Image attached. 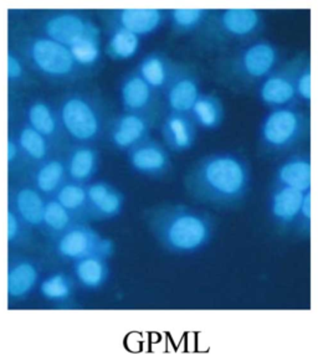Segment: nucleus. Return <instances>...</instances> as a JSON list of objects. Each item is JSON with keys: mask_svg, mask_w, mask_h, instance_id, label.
Wrapping results in <instances>:
<instances>
[{"mask_svg": "<svg viewBox=\"0 0 318 361\" xmlns=\"http://www.w3.org/2000/svg\"><path fill=\"white\" fill-rule=\"evenodd\" d=\"M252 168L235 152H214L201 157L184 178L195 202L216 207H232L247 199L252 188Z\"/></svg>", "mask_w": 318, "mask_h": 361, "instance_id": "obj_1", "label": "nucleus"}, {"mask_svg": "<svg viewBox=\"0 0 318 361\" xmlns=\"http://www.w3.org/2000/svg\"><path fill=\"white\" fill-rule=\"evenodd\" d=\"M146 222L159 246L177 256H192L211 245L216 226L214 217L184 204H162L146 214Z\"/></svg>", "mask_w": 318, "mask_h": 361, "instance_id": "obj_2", "label": "nucleus"}, {"mask_svg": "<svg viewBox=\"0 0 318 361\" xmlns=\"http://www.w3.org/2000/svg\"><path fill=\"white\" fill-rule=\"evenodd\" d=\"M308 127L307 116L296 106L270 109L259 127V142L269 154H283L303 140Z\"/></svg>", "mask_w": 318, "mask_h": 361, "instance_id": "obj_3", "label": "nucleus"}, {"mask_svg": "<svg viewBox=\"0 0 318 361\" xmlns=\"http://www.w3.org/2000/svg\"><path fill=\"white\" fill-rule=\"evenodd\" d=\"M280 52L269 40L247 42L229 61L228 73L242 85L261 82L278 66Z\"/></svg>", "mask_w": 318, "mask_h": 361, "instance_id": "obj_4", "label": "nucleus"}, {"mask_svg": "<svg viewBox=\"0 0 318 361\" xmlns=\"http://www.w3.org/2000/svg\"><path fill=\"white\" fill-rule=\"evenodd\" d=\"M211 31L219 40H249L260 32L264 25L262 14L257 9L230 8L213 16Z\"/></svg>", "mask_w": 318, "mask_h": 361, "instance_id": "obj_5", "label": "nucleus"}, {"mask_svg": "<svg viewBox=\"0 0 318 361\" xmlns=\"http://www.w3.org/2000/svg\"><path fill=\"white\" fill-rule=\"evenodd\" d=\"M60 116L64 128L76 140H95L101 132V118L98 111L83 98H67L62 104Z\"/></svg>", "mask_w": 318, "mask_h": 361, "instance_id": "obj_6", "label": "nucleus"}, {"mask_svg": "<svg viewBox=\"0 0 318 361\" xmlns=\"http://www.w3.org/2000/svg\"><path fill=\"white\" fill-rule=\"evenodd\" d=\"M129 153L131 169L139 176L162 179L172 171L170 152L163 143L147 138L134 147Z\"/></svg>", "mask_w": 318, "mask_h": 361, "instance_id": "obj_7", "label": "nucleus"}, {"mask_svg": "<svg viewBox=\"0 0 318 361\" xmlns=\"http://www.w3.org/2000/svg\"><path fill=\"white\" fill-rule=\"evenodd\" d=\"M295 68L296 61L288 63L285 68H277L259 83L257 97L265 107L273 109L298 106V99L293 83Z\"/></svg>", "mask_w": 318, "mask_h": 361, "instance_id": "obj_8", "label": "nucleus"}, {"mask_svg": "<svg viewBox=\"0 0 318 361\" xmlns=\"http://www.w3.org/2000/svg\"><path fill=\"white\" fill-rule=\"evenodd\" d=\"M201 93V80L196 73L184 66H175L162 96L167 112L189 114Z\"/></svg>", "mask_w": 318, "mask_h": 361, "instance_id": "obj_9", "label": "nucleus"}, {"mask_svg": "<svg viewBox=\"0 0 318 361\" xmlns=\"http://www.w3.org/2000/svg\"><path fill=\"white\" fill-rule=\"evenodd\" d=\"M29 52L37 70L52 78L69 76L75 66L70 49L49 37L36 39Z\"/></svg>", "mask_w": 318, "mask_h": 361, "instance_id": "obj_10", "label": "nucleus"}, {"mask_svg": "<svg viewBox=\"0 0 318 361\" xmlns=\"http://www.w3.org/2000/svg\"><path fill=\"white\" fill-rule=\"evenodd\" d=\"M119 97L124 111L129 114L153 116V111L160 106L162 94L151 87L137 71L124 78L119 87Z\"/></svg>", "mask_w": 318, "mask_h": 361, "instance_id": "obj_11", "label": "nucleus"}, {"mask_svg": "<svg viewBox=\"0 0 318 361\" xmlns=\"http://www.w3.org/2000/svg\"><path fill=\"white\" fill-rule=\"evenodd\" d=\"M305 194L286 186L272 185L267 199V210L271 221L283 230H293Z\"/></svg>", "mask_w": 318, "mask_h": 361, "instance_id": "obj_12", "label": "nucleus"}, {"mask_svg": "<svg viewBox=\"0 0 318 361\" xmlns=\"http://www.w3.org/2000/svg\"><path fill=\"white\" fill-rule=\"evenodd\" d=\"M163 145L172 153H185L196 143L198 128L189 114L167 112L160 122Z\"/></svg>", "mask_w": 318, "mask_h": 361, "instance_id": "obj_13", "label": "nucleus"}, {"mask_svg": "<svg viewBox=\"0 0 318 361\" xmlns=\"http://www.w3.org/2000/svg\"><path fill=\"white\" fill-rule=\"evenodd\" d=\"M153 123V116L124 112L113 123L111 142L117 149L129 152L149 138Z\"/></svg>", "mask_w": 318, "mask_h": 361, "instance_id": "obj_14", "label": "nucleus"}, {"mask_svg": "<svg viewBox=\"0 0 318 361\" xmlns=\"http://www.w3.org/2000/svg\"><path fill=\"white\" fill-rule=\"evenodd\" d=\"M312 166L306 154H293L277 166L272 185L286 186L301 192L311 191Z\"/></svg>", "mask_w": 318, "mask_h": 361, "instance_id": "obj_15", "label": "nucleus"}, {"mask_svg": "<svg viewBox=\"0 0 318 361\" xmlns=\"http://www.w3.org/2000/svg\"><path fill=\"white\" fill-rule=\"evenodd\" d=\"M101 240L102 236L88 227H72L59 240L57 252L61 257L77 261L86 256L98 255Z\"/></svg>", "mask_w": 318, "mask_h": 361, "instance_id": "obj_16", "label": "nucleus"}, {"mask_svg": "<svg viewBox=\"0 0 318 361\" xmlns=\"http://www.w3.org/2000/svg\"><path fill=\"white\" fill-rule=\"evenodd\" d=\"M117 25L131 31L134 35L147 37L162 27L167 19V13L162 9H134L127 8L117 11Z\"/></svg>", "mask_w": 318, "mask_h": 361, "instance_id": "obj_17", "label": "nucleus"}, {"mask_svg": "<svg viewBox=\"0 0 318 361\" xmlns=\"http://www.w3.org/2000/svg\"><path fill=\"white\" fill-rule=\"evenodd\" d=\"M86 192L88 202L100 216L113 219L124 212V194L106 181L93 183L86 189Z\"/></svg>", "mask_w": 318, "mask_h": 361, "instance_id": "obj_18", "label": "nucleus"}, {"mask_svg": "<svg viewBox=\"0 0 318 361\" xmlns=\"http://www.w3.org/2000/svg\"><path fill=\"white\" fill-rule=\"evenodd\" d=\"M90 21L83 20L81 16L65 13L52 16L45 25L47 37L61 45L70 47L80 40L88 30Z\"/></svg>", "mask_w": 318, "mask_h": 361, "instance_id": "obj_19", "label": "nucleus"}, {"mask_svg": "<svg viewBox=\"0 0 318 361\" xmlns=\"http://www.w3.org/2000/svg\"><path fill=\"white\" fill-rule=\"evenodd\" d=\"M175 65L162 52L153 51L139 62L137 73L151 87L160 93L165 91L175 73Z\"/></svg>", "mask_w": 318, "mask_h": 361, "instance_id": "obj_20", "label": "nucleus"}, {"mask_svg": "<svg viewBox=\"0 0 318 361\" xmlns=\"http://www.w3.org/2000/svg\"><path fill=\"white\" fill-rule=\"evenodd\" d=\"M189 116L196 128L216 130L224 123L225 107L216 94L203 92L190 109Z\"/></svg>", "mask_w": 318, "mask_h": 361, "instance_id": "obj_21", "label": "nucleus"}, {"mask_svg": "<svg viewBox=\"0 0 318 361\" xmlns=\"http://www.w3.org/2000/svg\"><path fill=\"white\" fill-rule=\"evenodd\" d=\"M73 272L80 284L86 289H98L108 281L107 259L91 255L75 261Z\"/></svg>", "mask_w": 318, "mask_h": 361, "instance_id": "obj_22", "label": "nucleus"}, {"mask_svg": "<svg viewBox=\"0 0 318 361\" xmlns=\"http://www.w3.org/2000/svg\"><path fill=\"white\" fill-rule=\"evenodd\" d=\"M39 281V272L35 264L29 261H19L11 266L6 279L8 295L14 300L25 298L30 294Z\"/></svg>", "mask_w": 318, "mask_h": 361, "instance_id": "obj_23", "label": "nucleus"}, {"mask_svg": "<svg viewBox=\"0 0 318 361\" xmlns=\"http://www.w3.org/2000/svg\"><path fill=\"white\" fill-rule=\"evenodd\" d=\"M75 63L81 66H93L101 57L100 30L98 26L88 23V30L80 40L69 47Z\"/></svg>", "mask_w": 318, "mask_h": 361, "instance_id": "obj_24", "label": "nucleus"}, {"mask_svg": "<svg viewBox=\"0 0 318 361\" xmlns=\"http://www.w3.org/2000/svg\"><path fill=\"white\" fill-rule=\"evenodd\" d=\"M211 13L208 9H172L167 13V20L177 34H192L209 21Z\"/></svg>", "mask_w": 318, "mask_h": 361, "instance_id": "obj_25", "label": "nucleus"}, {"mask_svg": "<svg viewBox=\"0 0 318 361\" xmlns=\"http://www.w3.org/2000/svg\"><path fill=\"white\" fill-rule=\"evenodd\" d=\"M16 207L21 220L31 226H39L42 224V216L45 210V202L39 191L24 188L16 192Z\"/></svg>", "mask_w": 318, "mask_h": 361, "instance_id": "obj_26", "label": "nucleus"}, {"mask_svg": "<svg viewBox=\"0 0 318 361\" xmlns=\"http://www.w3.org/2000/svg\"><path fill=\"white\" fill-rule=\"evenodd\" d=\"M141 47V37L126 30L121 26H116L108 39L107 52L113 60L124 61L136 56Z\"/></svg>", "mask_w": 318, "mask_h": 361, "instance_id": "obj_27", "label": "nucleus"}, {"mask_svg": "<svg viewBox=\"0 0 318 361\" xmlns=\"http://www.w3.org/2000/svg\"><path fill=\"white\" fill-rule=\"evenodd\" d=\"M98 157L96 150L88 147H81L72 152L69 159L67 173L72 180H88L98 171Z\"/></svg>", "mask_w": 318, "mask_h": 361, "instance_id": "obj_28", "label": "nucleus"}, {"mask_svg": "<svg viewBox=\"0 0 318 361\" xmlns=\"http://www.w3.org/2000/svg\"><path fill=\"white\" fill-rule=\"evenodd\" d=\"M66 169L60 160H49L42 164L35 176V184L37 190L44 194H52L62 186L64 176Z\"/></svg>", "mask_w": 318, "mask_h": 361, "instance_id": "obj_29", "label": "nucleus"}, {"mask_svg": "<svg viewBox=\"0 0 318 361\" xmlns=\"http://www.w3.org/2000/svg\"><path fill=\"white\" fill-rule=\"evenodd\" d=\"M29 127L44 137H52L57 129V121L52 109L44 102H35L28 109Z\"/></svg>", "mask_w": 318, "mask_h": 361, "instance_id": "obj_30", "label": "nucleus"}, {"mask_svg": "<svg viewBox=\"0 0 318 361\" xmlns=\"http://www.w3.org/2000/svg\"><path fill=\"white\" fill-rule=\"evenodd\" d=\"M40 293L45 300L62 303L70 300L72 294L71 279L64 274L49 276L40 284Z\"/></svg>", "mask_w": 318, "mask_h": 361, "instance_id": "obj_31", "label": "nucleus"}, {"mask_svg": "<svg viewBox=\"0 0 318 361\" xmlns=\"http://www.w3.org/2000/svg\"><path fill=\"white\" fill-rule=\"evenodd\" d=\"M18 145L20 149L31 159L42 160L47 154V137L36 132L31 127H25L18 138Z\"/></svg>", "mask_w": 318, "mask_h": 361, "instance_id": "obj_32", "label": "nucleus"}, {"mask_svg": "<svg viewBox=\"0 0 318 361\" xmlns=\"http://www.w3.org/2000/svg\"><path fill=\"white\" fill-rule=\"evenodd\" d=\"M57 200L69 212H76L83 205H86L88 192L80 184L70 183L66 185H62L57 190Z\"/></svg>", "mask_w": 318, "mask_h": 361, "instance_id": "obj_33", "label": "nucleus"}, {"mask_svg": "<svg viewBox=\"0 0 318 361\" xmlns=\"http://www.w3.org/2000/svg\"><path fill=\"white\" fill-rule=\"evenodd\" d=\"M312 75H311V66L308 62L303 60L296 61L295 75H293V83L295 91L298 96V102L310 104L312 97Z\"/></svg>", "mask_w": 318, "mask_h": 361, "instance_id": "obj_34", "label": "nucleus"}, {"mask_svg": "<svg viewBox=\"0 0 318 361\" xmlns=\"http://www.w3.org/2000/svg\"><path fill=\"white\" fill-rule=\"evenodd\" d=\"M70 212L62 207L57 200L45 202V210L42 216V224L54 231H64L70 225Z\"/></svg>", "mask_w": 318, "mask_h": 361, "instance_id": "obj_35", "label": "nucleus"}, {"mask_svg": "<svg viewBox=\"0 0 318 361\" xmlns=\"http://www.w3.org/2000/svg\"><path fill=\"white\" fill-rule=\"evenodd\" d=\"M312 220V202H311V191H307L303 195L302 205L298 212V221L295 225V231L301 233H310Z\"/></svg>", "mask_w": 318, "mask_h": 361, "instance_id": "obj_36", "label": "nucleus"}, {"mask_svg": "<svg viewBox=\"0 0 318 361\" xmlns=\"http://www.w3.org/2000/svg\"><path fill=\"white\" fill-rule=\"evenodd\" d=\"M23 73L24 70L20 60L14 54L9 52L6 57V73L9 81H18L23 76Z\"/></svg>", "mask_w": 318, "mask_h": 361, "instance_id": "obj_37", "label": "nucleus"}, {"mask_svg": "<svg viewBox=\"0 0 318 361\" xmlns=\"http://www.w3.org/2000/svg\"><path fill=\"white\" fill-rule=\"evenodd\" d=\"M20 217L13 210H9L8 212V228H6L8 241L16 243L18 238H19V235H20Z\"/></svg>", "mask_w": 318, "mask_h": 361, "instance_id": "obj_38", "label": "nucleus"}, {"mask_svg": "<svg viewBox=\"0 0 318 361\" xmlns=\"http://www.w3.org/2000/svg\"><path fill=\"white\" fill-rule=\"evenodd\" d=\"M20 150V147L18 145V140H8V145H6V158H8V163H9V164L14 163V161L18 159Z\"/></svg>", "mask_w": 318, "mask_h": 361, "instance_id": "obj_39", "label": "nucleus"}]
</instances>
